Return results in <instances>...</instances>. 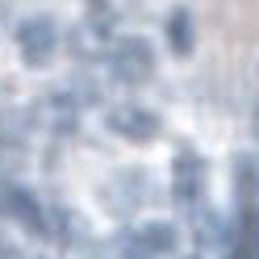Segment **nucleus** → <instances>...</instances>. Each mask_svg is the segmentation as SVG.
<instances>
[{
    "label": "nucleus",
    "instance_id": "f257e3e1",
    "mask_svg": "<svg viewBox=\"0 0 259 259\" xmlns=\"http://www.w3.org/2000/svg\"><path fill=\"white\" fill-rule=\"evenodd\" d=\"M109 71L117 84H147V79L155 75V51H151V42L147 38H138V34H125L109 46Z\"/></svg>",
    "mask_w": 259,
    "mask_h": 259
},
{
    "label": "nucleus",
    "instance_id": "f03ea898",
    "mask_svg": "<svg viewBox=\"0 0 259 259\" xmlns=\"http://www.w3.org/2000/svg\"><path fill=\"white\" fill-rule=\"evenodd\" d=\"M205 180H209V167L192 147H184L171 159V197L180 209H197L205 201Z\"/></svg>",
    "mask_w": 259,
    "mask_h": 259
},
{
    "label": "nucleus",
    "instance_id": "7ed1b4c3",
    "mask_svg": "<svg viewBox=\"0 0 259 259\" xmlns=\"http://www.w3.org/2000/svg\"><path fill=\"white\" fill-rule=\"evenodd\" d=\"M17 51H21L25 67H46L55 59V51H59V25L51 17H42V13L25 17L17 25Z\"/></svg>",
    "mask_w": 259,
    "mask_h": 259
},
{
    "label": "nucleus",
    "instance_id": "20e7f679",
    "mask_svg": "<svg viewBox=\"0 0 259 259\" xmlns=\"http://www.w3.org/2000/svg\"><path fill=\"white\" fill-rule=\"evenodd\" d=\"M121 242H125V251L134 259H163V255L180 251V230H176L171 222H142Z\"/></svg>",
    "mask_w": 259,
    "mask_h": 259
},
{
    "label": "nucleus",
    "instance_id": "39448f33",
    "mask_svg": "<svg viewBox=\"0 0 259 259\" xmlns=\"http://www.w3.org/2000/svg\"><path fill=\"white\" fill-rule=\"evenodd\" d=\"M105 125L117 138H125V142H155L159 130H163L159 113L147 109V105H113L109 117H105Z\"/></svg>",
    "mask_w": 259,
    "mask_h": 259
},
{
    "label": "nucleus",
    "instance_id": "423d86ee",
    "mask_svg": "<svg viewBox=\"0 0 259 259\" xmlns=\"http://www.w3.org/2000/svg\"><path fill=\"white\" fill-rule=\"evenodd\" d=\"M0 205H5V213L21 226V230H29V234H46L51 230V218H46V209H42V201L34 197L29 188H21V184H9L5 192H0Z\"/></svg>",
    "mask_w": 259,
    "mask_h": 259
},
{
    "label": "nucleus",
    "instance_id": "0eeeda50",
    "mask_svg": "<svg viewBox=\"0 0 259 259\" xmlns=\"http://www.w3.org/2000/svg\"><path fill=\"white\" fill-rule=\"evenodd\" d=\"M234 197H238V213L242 209H259V159L255 155L234 159Z\"/></svg>",
    "mask_w": 259,
    "mask_h": 259
},
{
    "label": "nucleus",
    "instance_id": "6e6552de",
    "mask_svg": "<svg viewBox=\"0 0 259 259\" xmlns=\"http://www.w3.org/2000/svg\"><path fill=\"white\" fill-rule=\"evenodd\" d=\"M226 259H259V209H242L238 222V242L230 247Z\"/></svg>",
    "mask_w": 259,
    "mask_h": 259
},
{
    "label": "nucleus",
    "instance_id": "1a4fd4ad",
    "mask_svg": "<svg viewBox=\"0 0 259 259\" xmlns=\"http://www.w3.org/2000/svg\"><path fill=\"white\" fill-rule=\"evenodd\" d=\"M167 42L176 55H192V46H197V29H192V13L188 9H176L167 17Z\"/></svg>",
    "mask_w": 259,
    "mask_h": 259
},
{
    "label": "nucleus",
    "instance_id": "9d476101",
    "mask_svg": "<svg viewBox=\"0 0 259 259\" xmlns=\"http://www.w3.org/2000/svg\"><path fill=\"white\" fill-rule=\"evenodd\" d=\"M251 134L259 138V109H255V117H251Z\"/></svg>",
    "mask_w": 259,
    "mask_h": 259
}]
</instances>
